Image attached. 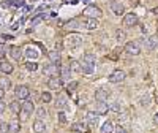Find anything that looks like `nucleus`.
<instances>
[{
  "instance_id": "obj_1",
  "label": "nucleus",
  "mask_w": 158,
  "mask_h": 133,
  "mask_svg": "<svg viewBox=\"0 0 158 133\" xmlns=\"http://www.w3.org/2000/svg\"><path fill=\"white\" fill-rule=\"evenodd\" d=\"M63 43L67 45L68 48H71V49H76V48L81 46V43H82V38H81V35L71 33V35H68L67 38H65V41H63Z\"/></svg>"
},
{
  "instance_id": "obj_2",
  "label": "nucleus",
  "mask_w": 158,
  "mask_h": 133,
  "mask_svg": "<svg viewBox=\"0 0 158 133\" xmlns=\"http://www.w3.org/2000/svg\"><path fill=\"white\" fill-rule=\"evenodd\" d=\"M101 15H103V11H101L97 5H89V6L84 10V16H85V18H94V19H98Z\"/></svg>"
},
{
  "instance_id": "obj_3",
  "label": "nucleus",
  "mask_w": 158,
  "mask_h": 133,
  "mask_svg": "<svg viewBox=\"0 0 158 133\" xmlns=\"http://www.w3.org/2000/svg\"><path fill=\"white\" fill-rule=\"evenodd\" d=\"M43 71H44V75H48L49 78H52V76H59V75H60V65L51 62L49 65L43 66Z\"/></svg>"
},
{
  "instance_id": "obj_4",
  "label": "nucleus",
  "mask_w": 158,
  "mask_h": 133,
  "mask_svg": "<svg viewBox=\"0 0 158 133\" xmlns=\"http://www.w3.org/2000/svg\"><path fill=\"white\" fill-rule=\"evenodd\" d=\"M125 52L130 56H139L141 54V46L138 41H128L125 45Z\"/></svg>"
},
{
  "instance_id": "obj_5",
  "label": "nucleus",
  "mask_w": 158,
  "mask_h": 133,
  "mask_svg": "<svg viewBox=\"0 0 158 133\" xmlns=\"http://www.w3.org/2000/svg\"><path fill=\"white\" fill-rule=\"evenodd\" d=\"M21 111H22V117L25 119V117H29L33 111H35V105H33V101H30L29 98L27 100H24V103L21 105Z\"/></svg>"
},
{
  "instance_id": "obj_6",
  "label": "nucleus",
  "mask_w": 158,
  "mask_h": 133,
  "mask_svg": "<svg viewBox=\"0 0 158 133\" xmlns=\"http://www.w3.org/2000/svg\"><path fill=\"white\" fill-rule=\"evenodd\" d=\"M125 78H127V73H125V71H122V70H115V71H112V73L109 75L108 81L112 83V84H117V83L125 81Z\"/></svg>"
},
{
  "instance_id": "obj_7",
  "label": "nucleus",
  "mask_w": 158,
  "mask_h": 133,
  "mask_svg": "<svg viewBox=\"0 0 158 133\" xmlns=\"http://www.w3.org/2000/svg\"><path fill=\"white\" fill-rule=\"evenodd\" d=\"M109 97H111V90L106 89V87H100V89H97V92H95L97 101H106Z\"/></svg>"
},
{
  "instance_id": "obj_8",
  "label": "nucleus",
  "mask_w": 158,
  "mask_h": 133,
  "mask_svg": "<svg viewBox=\"0 0 158 133\" xmlns=\"http://www.w3.org/2000/svg\"><path fill=\"white\" fill-rule=\"evenodd\" d=\"M29 95H30V90H29L27 86H18V87H16V98H19V100H27Z\"/></svg>"
},
{
  "instance_id": "obj_9",
  "label": "nucleus",
  "mask_w": 158,
  "mask_h": 133,
  "mask_svg": "<svg viewBox=\"0 0 158 133\" xmlns=\"http://www.w3.org/2000/svg\"><path fill=\"white\" fill-rule=\"evenodd\" d=\"M141 41H142V45L146 46L149 51H153V49L158 46V41H156V38H155V36H144Z\"/></svg>"
},
{
  "instance_id": "obj_10",
  "label": "nucleus",
  "mask_w": 158,
  "mask_h": 133,
  "mask_svg": "<svg viewBox=\"0 0 158 133\" xmlns=\"http://www.w3.org/2000/svg\"><path fill=\"white\" fill-rule=\"evenodd\" d=\"M123 24L127 25V27H135V25L138 24V16L133 15V13H128V15H125V18H123Z\"/></svg>"
},
{
  "instance_id": "obj_11",
  "label": "nucleus",
  "mask_w": 158,
  "mask_h": 133,
  "mask_svg": "<svg viewBox=\"0 0 158 133\" xmlns=\"http://www.w3.org/2000/svg\"><path fill=\"white\" fill-rule=\"evenodd\" d=\"M97 27H98V21L94 18H89V19L82 21V29H85V30H94Z\"/></svg>"
},
{
  "instance_id": "obj_12",
  "label": "nucleus",
  "mask_w": 158,
  "mask_h": 133,
  "mask_svg": "<svg viewBox=\"0 0 158 133\" xmlns=\"http://www.w3.org/2000/svg\"><path fill=\"white\" fill-rule=\"evenodd\" d=\"M48 86H49L51 90H59V89L62 87V79L57 78V76H52V78H49Z\"/></svg>"
},
{
  "instance_id": "obj_13",
  "label": "nucleus",
  "mask_w": 158,
  "mask_h": 133,
  "mask_svg": "<svg viewBox=\"0 0 158 133\" xmlns=\"http://www.w3.org/2000/svg\"><path fill=\"white\" fill-rule=\"evenodd\" d=\"M109 111V106L106 101H97V114L98 116H104V114H108Z\"/></svg>"
},
{
  "instance_id": "obj_14",
  "label": "nucleus",
  "mask_w": 158,
  "mask_h": 133,
  "mask_svg": "<svg viewBox=\"0 0 158 133\" xmlns=\"http://www.w3.org/2000/svg\"><path fill=\"white\" fill-rule=\"evenodd\" d=\"M0 73L11 75L13 73V65L8 60H0Z\"/></svg>"
},
{
  "instance_id": "obj_15",
  "label": "nucleus",
  "mask_w": 158,
  "mask_h": 133,
  "mask_svg": "<svg viewBox=\"0 0 158 133\" xmlns=\"http://www.w3.org/2000/svg\"><path fill=\"white\" fill-rule=\"evenodd\" d=\"M111 10H112L114 15H117V16H122L123 13H125L123 5H122V3H118V2H112V3H111Z\"/></svg>"
},
{
  "instance_id": "obj_16",
  "label": "nucleus",
  "mask_w": 158,
  "mask_h": 133,
  "mask_svg": "<svg viewBox=\"0 0 158 133\" xmlns=\"http://www.w3.org/2000/svg\"><path fill=\"white\" fill-rule=\"evenodd\" d=\"M10 56L15 59V60H21L22 59V51H21V48H18V46H11L10 48Z\"/></svg>"
},
{
  "instance_id": "obj_17",
  "label": "nucleus",
  "mask_w": 158,
  "mask_h": 133,
  "mask_svg": "<svg viewBox=\"0 0 158 133\" xmlns=\"http://www.w3.org/2000/svg\"><path fill=\"white\" fill-rule=\"evenodd\" d=\"M48 57H49V60L52 63H60V51H57V49L49 51L48 52Z\"/></svg>"
},
{
  "instance_id": "obj_18",
  "label": "nucleus",
  "mask_w": 158,
  "mask_h": 133,
  "mask_svg": "<svg viewBox=\"0 0 158 133\" xmlns=\"http://www.w3.org/2000/svg\"><path fill=\"white\" fill-rule=\"evenodd\" d=\"M85 121H87V124H90V125H97V124H98V114L94 113V111H89V113L85 114Z\"/></svg>"
},
{
  "instance_id": "obj_19",
  "label": "nucleus",
  "mask_w": 158,
  "mask_h": 133,
  "mask_svg": "<svg viewBox=\"0 0 158 133\" xmlns=\"http://www.w3.org/2000/svg\"><path fill=\"white\" fill-rule=\"evenodd\" d=\"M46 130V125L43 122V119H36V121L33 122V131L35 133H43Z\"/></svg>"
},
{
  "instance_id": "obj_20",
  "label": "nucleus",
  "mask_w": 158,
  "mask_h": 133,
  "mask_svg": "<svg viewBox=\"0 0 158 133\" xmlns=\"http://www.w3.org/2000/svg\"><path fill=\"white\" fill-rule=\"evenodd\" d=\"M25 57L30 59V60H36L40 57V52L35 48H27V49H25Z\"/></svg>"
},
{
  "instance_id": "obj_21",
  "label": "nucleus",
  "mask_w": 158,
  "mask_h": 133,
  "mask_svg": "<svg viewBox=\"0 0 158 133\" xmlns=\"http://www.w3.org/2000/svg\"><path fill=\"white\" fill-rule=\"evenodd\" d=\"M67 29H70V30L82 29V21H81V19H71V21L67 24Z\"/></svg>"
},
{
  "instance_id": "obj_22",
  "label": "nucleus",
  "mask_w": 158,
  "mask_h": 133,
  "mask_svg": "<svg viewBox=\"0 0 158 133\" xmlns=\"http://www.w3.org/2000/svg\"><path fill=\"white\" fill-rule=\"evenodd\" d=\"M71 131H77V133H85L87 131V125L82 122H76L71 125Z\"/></svg>"
},
{
  "instance_id": "obj_23",
  "label": "nucleus",
  "mask_w": 158,
  "mask_h": 133,
  "mask_svg": "<svg viewBox=\"0 0 158 133\" xmlns=\"http://www.w3.org/2000/svg\"><path fill=\"white\" fill-rule=\"evenodd\" d=\"M67 103H68V98H67V97H65V95H59L57 100H56V108L62 109V108H65V106H67Z\"/></svg>"
},
{
  "instance_id": "obj_24",
  "label": "nucleus",
  "mask_w": 158,
  "mask_h": 133,
  "mask_svg": "<svg viewBox=\"0 0 158 133\" xmlns=\"http://www.w3.org/2000/svg\"><path fill=\"white\" fill-rule=\"evenodd\" d=\"M68 68H70L71 73H79V71H81V63H79L77 60H74V59H71V62H70V65H68Z\"/></svg>"
},
{
  "instance_id": "obj_25",
  "label": "nucleus",
  "mask_w": 158,
  "mask_h": 133,
  "mask_svg": "<svg viewBox=\"0 0 158 133\" xmlns=\"http://www.w3.org/2000/svg\"><path fill=\"white\" fill-rule=\"evenodd\" d=\"M19 130H21V124L18 121H13V122L8 124V131L10 133H18Z\"/></svg>"
},
{
  "instance_id": "obj_26",
  "label": "nucleus",
  "mask_w": 158,
  "mask_h": 133,
  "mask_svg": "<svg viewBox=\"0 0 158 133\" xmlns=\"http://www.w3.org/2000/svg\"><path fill=\"white\" fill-rule=\"evenodd\" d=\"M70 75H71V71H70L68 66H60V79L62 81H67L70 78Z\"/></svg>"
},
{
  "instance_id": "obj_27",
  "label": "nucleus",
  "mask_w": 158,
  "mask_h": 133,
  "mask_svg": "<svg viewBox=\"0 0 158 133\" xmlns=\"http://www.w3.org/2000/svg\"><path fill=\"white\" fill-rule=\"evenodd\" d=\"M11 81H10V79L6 78V76H2V78H0V87H2L3 90H8V89H11Z\"/></svg>"
},
{
  "instance_id": "obj_28",
  "label": "nucleus",
  "mask_w": 158,
  "mask_h": 133,
  "mask_svg": "<svg viewBox=\"0 0 158 133\" xmlns=\"http://www.w3.org/2000/svg\"><path fill=\"white\" fill-rule=\"evenodd\" d=\"M112 131H114V125L111 121H106L101 125V133H112Z\"/></svg>"
},
{
  "instance_id": "obj_29",
  "label": "nucleus",
  "mask_w": 158,
  "mask_h": 133,
  "mask_svg": "<svg viewBox=\"0 0 158 133\" xmlns=\"http://www.w3.org/2000/svg\"><path fill=\"white\" fill-rule=\"evenodd\" d=\"M82 62H84V63H87V65L95 66V56H94V54H90V52H87V54L82 57Z\"/></svg>"
},
{
  "instance_id": "obj_30",
  "label": "nucleus",
  "mask_w": 158,
  "mask_h": 133,
  "mask_svg": "<svg viewBox=\"0 0 158 133\" xmlns=\"http://www.w3.org/2000/svg\"><path fill=\"white\" fill-rule=\"evenodd\" d=\"M94 70H95V66H92V65H87V63L81 62V71H82L84 75H92V73H94Z\"/></svg>"
},
{
  "instance_id": "obj_31",
  "label": "nucleus",
  "mask_w": 158,
  "mask_h": 133,
  "mask_svg": "<svg viewBox=\"0 0 158 133\" xmlns=\"http://www.w3.org/2000/svg\"><path fill=\"white\" fill-rule=\"evenodd\" d=\"M10 109H11V113H15V114L21 113V105H19V100L11 101V103H10Z\"/></svg>"
},
{
  "instance_id": "obj_32",
  "label": "nucleus",
  "mask_w": 158,
  "mask_h": 133,
  "mask_svg": "<svg viewBox=\"0 0 158 133\" xmlns=\"http://www.w3.org/2000/svg\"><path fill=\"white\" fill-rule=\"evenodd\" d=\"M41 101H44V103L52 101V95H51V92H43V94H41Z\"/></svg>"
},
{
  "instance_id": "obj_33",
  "label": "nucleus",
  "mask_w": 158,
  "mask_h": 133,
  "mask_svg": "<svg viewBox=\"0 0 158 133\" xmlns=\"http://www.w3.org/2000/svg\"><path fill=\"white\" fill-rule=\"evenodd\" d=\"M139 103H141L142 106H149V105H150V97H149V95H142L141 100H139Z\"/></svg>"
},
{
  "instance_id": "obj_34",
  "label": "nucleus",
  "mask_w": 158,
  "mask_h": 133,
  "mask_svg": "<svg viewBox=\"0 0 158 133\" xmlns=\"http://www.w3.org/2000/svg\"><path fill=\"white\" fill-rule=\"evenodd\" d=\"M46 116H48V113H46V109H44V108L36 109V119H44Z\"/></svg>"
},
{
  "instance_id": "obj_35",
  "label": "nucleus",
  "mask_w": 158,
  "mask_h": 133,
  "mask_svg": "<svg viewBox=\"0 0 158 133\" xmlns=\"http://www.w3.org/2000/svg\"><path fill=\"white\" fill-rule=\"evenodd\" d=\"M125 32L123 30H115V38H117V41H123L125 40Z\"/></svg>"
},
{
  "instance_id": "obj_36",
  "label": "nucleus",
  "mask_w": 158,
  "mask_h": 133,
  "mask_svg": "<svg viewBox=\"0 0 158 133\" xmlns=\"http://www.w3.org/2000/svg\"><path fill=\"white\" fill-rule=\"evenodd\" d=\"M77 89V83L76 81H71V83H68V86H67V90L70 92V94H71V92H74Z\"/></svg>"
},
{
  "instance_id": "obj_37",
  "label": "nucleus",
  "mask_w": 158,
  "mask_h": 133,
  "mask_svg": "<svg viewBox=\"0 0 158 133\" xmlns=\"http://www.w3.org/2000/svg\"><path fill=\"white\" fill-rule=\"evenodd\" d=\"M25 66H27L29 71H35V70L38 68V65H36L35 62H27V63H25Z\"/></svg>"
},
{
  "instance_id": "obj_38",
  "label": "nucleus",
  "mask_w": 158,
  "mask_h": 133,
  "mask_svg": "<svg viewBox=\"0 0 158 133\" xmlns=\"http://www.w3.org/2000/svg\"><path fill=\"white\" fill-rule=\"evenodd\" d=\"M44 19V16L43 15H38V16H35L33 19H32V25H36V24H40V22H41Z\"/></svg>"
},
{
  "instance_id": "obj_39",
  "label": "nucleus",
  "mask_w": 158,
  "mask_h": 133,
  "mask_svg": "<svg viewBox=\"0 0 158 133\" xmlns=\"http://www.w3.org/2000/svg\"><path fill=\"white\" fill-rule=\"evenodd\" d=\"M56 49L57 51H62L63 49V41H62V40H59V41L56 43Z\"/></svg>"
},
{
  "instance_id": "obj_40",
  "label": "nucleus",
  "mask_w": 158,
  "mask_h": 133,
  "mask_svg": "<svg viewBox=\"0 0 158 133\" xmlns=\"http://www.w3.org/2000/svg\"><path fill=\"white\" fill-rule=\"evenodd\" d=\"M59 121H60V124L67 122V119H65V114H63V113H59Z\"/></svg>"
},
{
  "instance_id": "obj_41",
  "label": "nucleus",
  "mask_w": 158,
  "mask_h": 133,
  "mask_svg": "<svg viewBox=\"0 0 158 133\" xmlns=\"http://www.w3.org/2000/svg\"><path fill=\"white\" fill-rule=\"evenodd\" d=\"M115 133H127V130H125L122 125H117V128H115Z\"/></svg>"
},
{
  "instance_id": "obj_42",
  "label": "nucleus",
  "mask_w": 158,
  "mask_h": 133,
  "mask_svg": "<svg viewBox=\"0 0 158 133\" xmlns=\"http://www.w3.org/2000/svg\"><path fill=\"white\" fill-rule=\"evenodd\" d=\"M111 109H112L114 113H118V109H120V108H118V105L115 103V105H112V106H109V111H111Z\"/></svg>"
},
{
  "instance_id": "obj_43",
  "label": "nucleus",
  "mask_w": 158,
  "mask_h": 133,
  "mask_svg": "<svg viewBox=\"0 0 158 133\" xmlns=\"http://www.w3.org/2000/svg\"><path fill=\"white\" fill-rule=\"evenodd\" d=\"M0 130H2V131H8V124L3 122L2 125H0ZM8 133H10V131H8Z\"/></svg>"
},
{
  "instance_id": "obj_44",
  "label": "nucleus",
  "mask_w": 158,
  "mask_h": 133,
  "mask_svg": "<svg viewBox=\"0 0 158 133\" xmlns=\"http://www.w3.org/2000/svg\"><path fill=\"white\" fill-rule=\"evenodd\" d=\"M5 108H6V106H5V103H3L2 100H0V114H2V113L5 111Z\"/></svg>"
},
{
  "instance_id": "obj_45",
  "label": "nucleus",
  "mask_w": 158,
  "mask_h": 133,
  "mask_svg": "<svg viewBox=\"0 0 158 133\" xmlns=\"http://www.w3.org/2000/svg\"><path fill=\"white\" fill-rule=\"evenodd\" d=\"M153 124L158 125V113H155V116H153Z\"/></svg>"
},
{
  "instance_id": "obj_46",
  "label": "nucleus",
  "mask_w": 158,
  "mask_h": 133,
  "mask_svg": "<svg viewBox=\"0 0 158 133\" xmlns=\"http://www.w3.org/2000/svg\"><path fill=\"white\" fill-rule=\"evenodd\" d=\"M3 97H5V90H3L2 87H0V100H2Z\"/></svg>"
},
{
  "instance_id": "obj_47",
  "label": "nucleus",
  "mask_w": 158,
  "mask_h": 133,
  "mask_svg": "<svg viewBox=\"0 0 158 133\" xmlns=\"http://www.w3.org/2000/svg\"><path fill=\"white\" fill-rule=\"evenodd\" d=\"M3 56H5V52H3V51H0V59H3Z\"/></svg>"
},
{
  "instance_id": "obj_48",
  "label": "nucleus",
  "mask_w": 158,
  "mask_h": 133,
  "mask_svg": "<svg viewBox=\"0 0 158 133\" xmlns=\"http://www.w3.org/2000/svg\"><path fill=\"white\" fill-rule=\"evenodd\" d=\"M153 13H155V15H158V6H156V8H153Z\"/></svg>"
},
{
  "instance_id": "obj_49",
  "label": "nucleus",
  "mask_w": 158,
  "mask_h": 133,
  "mask_svg": "<svg viewBox=\"0 0 158 133\" xmlns=\"http://www.w3.org/2000/svg\"><path fill=\"white\" fill-rule=\"evenodd\" d=\"M0 51H3V45L2 43H0Z\"/></svg>"
},
{
  "instance_id": "obj_50",
  "label": "nucleus",
  "mask_w": 158,
  "mask_h": 133,
  "mask_svg": "<svg viewBox=\"0 0 158 133\" xmlns=\"http://www.w3.org/2000/svg\"><path fill=\"white\" fill-rule=\"evenodd\" d=\"M156 103H158V97H156Z\"/></svg>"
},
{
  "instance_id": "obj_51",
  "label": "nucleus",
  "mask_w": 158,
  "mask_h": 133,
  "mask_svg": "<svg viewBox=\"0 0 158 133\" xmlns=\"http://www.w3.org/2000/svg\"><path fill=\"white\" fill-rule=\"evenodd\" d=\"M2 133H8V131H2Z\"/></svg>"
},
{
  "instance_id": "obj_52",
  "label": "nucleus",
  "mask_w": 158,
  "mask_h": 133,
  "mask_svg": "<svg viewBox=\"0 0 158 133\" xmlns=\"http://www.w3.org/2000/svg\"><path fill=\"white\" fill-rule=\"evenodd\" d=\"M73 133H77V131H73Z\"/></svg>"
},
{
  "instance_id": "obj_53",
  "label": "nucleus",
  "mask_w": 158,
  "mask_h": 133,
  "mask_svg": "<svg viewBox=\"0 0 158 133\" xmlns=\"http://www.w3.org/2000/svg\"><path fill=\"white\" fill-rule=\"evenodd\" d=\"M49 2H51V0H49Z\"/></svg>"
}]
</instances>
